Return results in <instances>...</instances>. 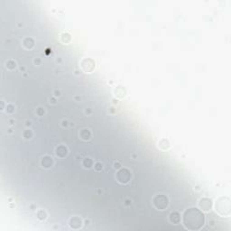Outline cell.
Masks as SVG:
<instances>
[{"label": "cell", "mask_w": 231, "mask_h": 231, "mask_svg": "<svg viewBox=\"0 0 231 231\" xmlns=\"http://www.w3.org/2000/svg\"><path fill=\"white\" fill-rule=\"evenodd\" d=\"M36 216H37V218H38L40 220H45L46 218H47L46 212H45L44 210H43V209H39V210L36 212Z\"/></svg>", "instance_id": "16"}, {"label": "cell", "mask_w": 231, "mask_h": 231, "mask_svg": "<svg viewBox=\"0 0 231 231\" xmlns=\"http://www.w3.org/2000/svg\"><path fill=\"white\" fill-rule=\"evenodd\" d=\"M182 223L189 230H200L205 224V216L198 208H190L182 214Z\"/></svg>", "instance_id": "1"}, {"label": "cell", "mask_w": 231, "mask_h": 231, "mask_svg": "<svg viewBox=\"0 0 231 231\" xmlns=\"http://www.w3.org/2000/svg\"><path fill=\"white\" fill-rule=\"evenodd\" d=\"M69 225H70L71 229H79L82 226V220L80 218H79L77 216L72 217L69 220Z\"/></svg>", "instance_id": "7"}, {"label": "cell", "mask_w": 231, "mask_h": 231, "mask_svg": "<svg viewBox=\"0 0 231 231\" xmlns=\"http://www.w3.org/2000/svg\"><path fill=\"white\" fill-rule=\"evenodd\" d=\"M115 167H117V168H119L120 166H119V164H118V163H117V164L115 163Z\"/></svg>", "instance_id": "24"}, {"label": "cell", "mask_w": 231, "mask_h": 231, "mask_svg": "<svg viewBox=\"0 0 231 231\" xmlns=\"http://www.w3.org/2000/svg\"><path fill=\"white\" fill-rule=\"evenodd\" d=\"M23 45L27 50H31L34 46V41L31 37H26L23 40Z\"/></svg>", "instance_id": "13"}, {"label": "cell", "mask_w": 231, "mask_h": 231, "mask_svg": "<svg viewBox=\"0 0 231 231\" xmlns=\"http://www.w3.org/2000/svg\"><path fill=\"white\" fill-rule=\"evenodd\" d=\"M153 204L157 209L163 210L169 205V199L167 196H165L163 194H158L155 197H154Z\"/></svg>", "instance_id": "3"}, {"label": "cell", "mask_w": 231, "mask_h": 231, "mask_svg": "<svg viewBox=\"0 0 231 231\" xmlns=\"http://www.w3.org/2000/svg\"><path fill=\"white\" fill-rule=\"evenodd\" d=\"M114 95L117 97V98H119V99H123L126 97L127 95V90L124 87L122 86H117L114 89Z\"/></svg>", "instance_id": "9"}, {"label": "cell", "mask_w": 231, "mask_h": 231, "mask_svg": "<svg viewBox=\"0 0 231 231\" xmlns=\"http://www.w3.org/2000/svg\"><path fill=\"white\" fill-rule=\"evenodd\" d=\"M82 163H83V166L85 168H88V169H89V168H91L93 166V161L90 158H85L83 160Z\"/></svg>", "instance_id": "17"}, {"label": "cell", "mask_w": 231, "mask_h": 231, "mask_svg": "<svg viewBox=\"0 0 231 231\" xmlns=\"http://www.w3.org/2000/svg\"><path fill=\"white\" fill-rule=\"evenodd\" d=\"M79 136L83 140H89L91 137V133L89 129H82L79 133Z\"/></svg>", "instance_id": "14"}, {"label": "cell", "mask_w": 231, "mask_h": 231, "mask_svg": "<svg viewBox=\"0 0 231 231\" xmlns=\"http://www.w3.org/2000/svg\"><path fill=\"white\" fill-rule=\"evenodd\" d=\"M198 205L201 210L202 211H209L212 208V201L208 198H201L200 199Z\"/></svg>", "instance_id": "6"}, {"label": "cell", "mask_w": 231, "mask_h": 231, "mask_svg": "<svg viewBox=\"0 0 231 231\" xmlns=\"http://www.w3.org/2000/svg\"><path fill=\"white\" fill-rule=\"evenodd\" d=\"M4 109V101H1V110Z\"/></svg>", "instance_id": "23"}, {"label": "cell", "mask_w": 231, "mask_h": 231, "mask_svg": "<svg viewBox=\"0 0 231 231\" xmlns=\"http://www.w3.org/2000/svg\"><path fill=\"white\" fill-rule=\"evenodd\" d=\"M170 222L173 224H179L180 221V215L178 212H172L169 217Z\"/></svg>", "instance_id": "12"}, {"label": "cell", "mask_w": 231, "mask_h": 231, "mask_svg": "<svg viewBox=\"0 0 231 231\" xmlns=\"http://www.w3.org/2000/svg\"><path fill=\"white\" fill-rule=\"evenodd\" d=\"M23 136L26 138V139H31L32 138V136H33V133H32V131L31 130H29V129H26V131L23 133Z\"/></svg>", "instance_id": "19"}, {"label": "cell", "mask_w": 231, "mask_h": 231, "mask_svg": "<svg viewBox=\"0 0 231 231\" xmlns=\"http://www.w3.org/2000/svg\"><path fill=\"white\" fill-rule=\"evenodd\" d=\"M56 155L60 158H64L67 154H68V149L66 146L64 145H59L56 148V152H55Z\"/></svg>", "instance_id": "10"}, {"label": "cell", "mask_w": 231, "mask_h": 231, "mask_svg": "<svg viewBox=\"0 0 231 231\" xmlns=\"http://www.w3.org/2000/svg\"><path fill=\"white\" fill-rule=\"evenodd\" d=\"M158 146H159V148L162 149V150H168V149L171 147V144H170V142H169L168 139H166V138H162V139L159 141V143H158Z\"/></svg>", "instance_id": "11"}, {"label": "cell", "mask_w": 231, "mask_h": 231, "mask_svg": "<svg viewBox=\"0 0 231 231\" xmlns=\"http://www.w3.org/2000/svg\"><path fill=\"white\" fill-rule=\"evenodd\" d=\"M37 114H38V116H43L44 114V109H42V107H39L38 109H37Z\"/></svg>", "instance_id": "22"}, {"label": "cell", "mask_w": 231, "mask_h": 231, "mask_svg": "<svg viewBox=\"0 0 231 231\" xmlns=\"http://www.w3.org/2000/svg\"><path fill=\"white\" fill-rule=\"evenodd\" d=\"M214 208L218 214L223 217L230 216V199L227 196H220L214 203Z\"/></svg>", "instance_id": "2"}, {"label": "cell", "mask_w": 231, "mask_h": 231, "mask_svg": "<svg viewBox=\"0 0 231 231\" xmlns=\"http://www.w3.org/2000/svg\"><path fill=\"white\" fill-rule=\"evenodd\" d=\"M72 40V37H71V34H69L68 33H62L61 34V41L63 43V44H69Z\"/></svg>", "instance_id": "15"}, {"label": "cell", "mask_w": 231, "mask_h": 231, "mask_svg": "<svg viewBox=\"0 0 231 231\" xmlns=\"http://www.w3.org/2000/svg\"><path fill=\"white\" fill-rule=\"evenodd\" d=\"M41 164H42V166H43L44 168L49 169V168H51V166L53 165V160H52V158H51V156L45 155V156H44V157L42 158V160H41Z\"/></svg>", "instance_id": "8"}, {"label": "cell", "mask_w": 231, "mask_h": 231, "mask_svg": "<svg viewBox=\"0 0 231 231\" xmlns=\"http://www.w3.org/2000/svg\"><path fill=\"white\" fill-rule=\"evenodd\" d=\"M80 67L86 73H91L96 67L95 61L91 58H84L80 61Z\"/></svg>", "instance_id": "4"}, {"label": "cell", "mask_w": 231, "mask_h": 231, "mask_svg": "<svg viewBox=\"0 0 231 231\" xmlns=\"http://www.w3.org/2000/svg\"><path fill=\"white\" fill-rule=\"evenodd\" d=\"M131 178H132V174H131L130 171L127 168L120 169L117 173V180L118 182L123 183V184L128 183L129 180H131Z\"/></svg>", "instance_id": "5"}, {"label": "cell", "mask_w": 231, "mask_h": 231, "mask_svg": "<svg viewBox=\"0 0 231 231\" xmlns=\"http://www.w3.org/2000/svg\"><path fill=\"white\" fill-rule=\"evenodd\" d=\"M5 67L8 70H14L16 68V62L13 60H9L5 62Z\"/></svg>", "instance_id": "18"}, {"label": "cell", "mask_w": 231, "mask_h": 231, "mask_svg": "<svg viewBox=\"0 0 231 231\" xmlns=\"http://www.w3.org/2000/svg\"><path fill=\"white\" fill-rule=\"evenodd\" d=\"M14 111H15V107H14L12 104H9V105L6 106V112H7V113L12 114Z\"/></svg>", "instance_id": "20"}, {"label": "cell", "mask_w": 231, "mask_h": 231, "mask_svg": "<svg viewBox=\"0 0 231 231\" xmlns=\"http://www.w3.org/2000/svg\"><path fill=\"white\" fill-rule=\"evenodd\" d=\"M94 168H95V170L98 171V172L101 171L103 168L102 163H96L94 164Z\"/></svg>", "instance_id": "21"}]
</instances>
